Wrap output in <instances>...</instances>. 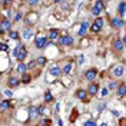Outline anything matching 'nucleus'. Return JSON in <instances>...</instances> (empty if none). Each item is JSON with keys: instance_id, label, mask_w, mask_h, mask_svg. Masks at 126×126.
Segmentation results:
<instances>
[{"instance_id": "nucleus-1", "label": "nucleus", "mask_w": 126, "mask_h": 126, "mask_svg": "<svg viewBox=\"0 0 126 126\" xmlns=\"http://www.w3.org/2000/svg\"><path fill=\"white\" fill-rule=\"evenodd\" d=\"M13 55H15V57L17 59V60L23 62L24 59H26V56H27V52H26L24 46H22V45H17V46L15 47V52H13Z\"/></svg>"}, {"instance_id": "nucleus-2", "label": "nucleus", "mask_w": 126, "mask_h": 126, "mask_svg": "<svg viewBox=\"0 0 126 126\" xmlns=\"http://www.w3.org/2000/svg\"><path fill=\"white\" fill-rule=\"evenodd\" d=\"M34 45L37 49H45L47 45V36H37L36 37V42H34Z\"/></svg>"}, {"instance_id": "nucleus-3", "label": "nucleus", "mask_w": 126, "mask_h": 126, "mask_svg": "<svg viewBox=\"0 0 126 126\" xmlns=\"http://www.w3.org/2000/svg\"><path fill=\"white\" fill-rule=\"evenodd\" d=\"M102 26H103V19L102 17H97L96 20H94V23L92 24V27H90V30L94 32V33H97V32L102 29Z\"/></svg>"}, {"instance_id": "nucleus-4", "label": "nucleus", "mask_w": 126, "mask_h": 126, "mask_svg": "<svg viewBox=\"0 0 126 126\" xmlns=\"http://www.w3.org/2000/svg\"><path fill=\"white\" fill-rule=\"evenodd\" d=\"M10 26H12L10 20L6 19V17H3V19H1V24H0V33L3 34L6 30H10Z\"/></svg>"}, {"instance_id": "nucleus-5", "label": "nucleus", "mask_w": 126, "mask_h": 126, "mask_svg": "<svg viewBox=\"0 0 126 126\" xmlns=\"http://www.w3.org/2000/svg\"><path fill=\"white\" fill-rule=\"evenodd\" d=\"M73 37L72 36H62V37H59V43L63 45V46H72L73 45Z\"/></svg>"}, {"instance_id": "nucleus-6", "label": "nucleus", "mask_w": 126, "mask_h": 126, "mask_svg": "<svg viewBox=\"0 0 126 126\" xmlns=\"http://www.w3.org/2000/svg\"><path fill=\"white\" fill-rule=\"evenodd\" d=\"M97 76V70L96 69H89V70L85 73V78L89 80V82H92V80H94V78Z\"/></svg>"}, {"instance_id": "nucleus-7", "label": "nucleus", "mask_w": 126, "mask_h": 126, "mask_svg": "<svg viewBox=\"0 0 126 126\" xmlns=\"http://www.w3.org/2000/svg\"><path fill=\"white\" fill-rule=\"evenodd\" d=\"M110 23H112V27H115V29H120V27L123 26L122 19H119V17H113V19L110 20Z\"/></svg>"}, {"instance_id": "nucleus-8", "label": "nucleus", "mask_w": 126, "mask_h": 126, "mask_svg": "<svg viewBox=\"0 0 126 126\" xmlns=\"http://www.w3.org/2000/svg\"><path fill=\"white\" fill-rule=\"evenodd\" d=\"M123 46H125L123 40L116 39L115 42H113V47H115V50H118V52H122V50H123Z\"/></svg>"}, {"instance_id": "nucleus-9", "label": "nucleus", "mask_w": 126, "mask_h": 126, "mask_svg": "<svg viewBox=\"0 0 126 126\" xmlns=\"http://www.w3.org/2000/svg\"><path fill=\"white\" fill-rule=\"evenodd\" d=\"M76 97H78V99H80V100H86L87 90H83V89H79V90H76Z\"/></svg>"}, {"instance_id": "nucleus-10", "label": "nucleus", "mask_w": 126, "mask_h": 126, "mask_svg": "<svg viewBox=\"0 0 126 126\" xmlns=\"http://www.w3.org/2000/svg\"><path fill=\"white\" fill-rule=\"evenodd\" d=\"M97 90H99V87H97L96 83H89V86H87V93L96 94V93H97Z\"/></svg>"}, {"instance_id": "nucleus-11", "label": "nucleus", "mask_w": 126, "mask_h": 126, "mask_svg": "<svg viewBox=\"0 0 126 126\" xmlns=\"http://www.w3.org/2000/svg\"><path fill=\"white\" fill-rule=\"evenodd\" d=\"M123 70H125V67H123L122 64H119V66H116V67L113 69V75H115L116 78H120V76L123 75Z\"/></svg>"}, {"instance_id": "nucleus-12", "label": "nucleus", "mask_w": 126, "mask_h": 126, "mask_svg": "<svg viewBox=\"0 0 126 126\" xmlns=\"http://www.w3.org/2000/svg\"><path fill=\"white\" fill-rule=\"evenodd\" d=\"M63 70L59 66H52V67H50V75H52V76H56V78H57V76H60Z\"/></svg>"}, {"instance_id": "nucleus-13", "label": "nucleus", "mask_w": 126, "mask_h": 126, "mask_svg": "<svg viewBox=\"0 0 126 126\" xmlns=\"http://www.w3.org/2000/svg\"><path fill=\"white\" fill-rule=\"evenodd\" d=\"M20 82H22V80H20V79H17V78H15V76H12V78L9 79V86L10 87H16V86H19V83H20Z\"/></svg>"}, {"instance_id": "nucleus-14", "label": "nucleus", "mask_w": 126, "mask_h": 126, "mask_svg": "<svg viewBox=\"0 0 126 126\" xmlns=\"http://www.w3.org/2000/svg\"><path fill=\"white\" fill-rule=\"evenodd\" d=\"M22 36H23V39L30 40L32 36H33V30H32V29H23V32H22Z\"/></svg>"}, {"instance_id": "nucleus-15", "label": "nucleus", "mask_w": 126, "mask_h": 126, "mask_svg": "<svg viewBox=\"0 0 126 126\" xmlns=\"http://www.w3.org/2000/svg\"><path fill=\"white\" fill-rule=\"evenodd\" d=\"M87 27H89V23H87V22H83V23L80 24V29H79V36H85V34H86Z\"/></svg>"}, {"instance_id": "nucleus-16", "label": "nucleus", "mask_w": 126, "mask_h": 126, "mask_svg": "<svg viewBox=\"0 0 126 126\" xmlns=\"http://www.w3.org/2000/svg\"><path fill=\"white\" fill-rule=\"evenodd\" d=\"M125 94H126V85L125 83H122V85L118 87V96L119 97H123Z\"/></svg>"}, {"instance_id": "nucleus-17", "label": "nucleus", "mask_w": 126, "mask_h": 126, "mask_svg": "<svg viewBox=\"0 0 126 126\" xmlns=\"http://www.w3.org/2000/svg\"><path fill=\"white\" fill-rule=\"evenodd\" d=\"M39 108H30V118H39Z\"/></svg>"}, {"instance_id": "nucleus-18", "label": "nucleus", "mask_w": 126, "mask_h": 126, "mask_svg": "<svg viewBox=\"0 0 126 126\" xmlns=\"http://www.w3.org/2000/svg\"><path fill=\"white\" fill-rule=\"evenodd\" d=\"M119 15L120 16H125V13H126V3L125 1H122V3H120V4H119Z\"/></svg>"}, {"instance_id": "nucleus-19", "label": "nucleus", "mask_w": 126, "mask_h": 126, "mask_svg": "<svg viewBox=\"0 0 126 126\" xmlns=\"http://www.w3.org/2000/svg\"><path fill=\"white\" fill-rule=\"evenodd\" d=\"M26 70H27V66H26L23 62H20L19 66H17V72H19V73H26Z\"/></svg>"}, {"instance_id": "nucleus-20", "label": "nucleus", "mask_w": 126, "mask_h": 126, "mask_svg": "<svg viewBox=\"0 0 126 126\" xmlns=\"http://www.w3.org/2000/svg\"><path fill=\"white\" fill-rule=\"evenodd\" d=\"M49 37H50L52 40H56L57 37H59V32L56 30V29H52L50 33H49Z\"/></svg>"}, {"instance_id": "nucleus-21", "label": "nucleus", "mask_w": 126, "mask_h": 126, "mask_svg": "<svg viewBox=\"0 0 126 126\" xmlns=\"http://www.w3.org/2000/svg\"><path fill=\"white\" fill-rule=\"evenodd\" d=\"M36 62H37V64H40V66H45V64H46V57H45V56H40V57H37V60H36Z\"/></svg>"}, {"instance_id": "nucleus-22", "label": "nucleus", "mask_w": 126, "mask_h": 126, "mask_svg": "<svg viewBox=\"0 0 126 126\" xmlns=\"http://www.w3.org/2000/svg\"><path fill=\"white\" fill-rule=\"evenodd\" d=\"M52 100H53L52 93H50V92H46V93H45V102H52Z\"/></svg>"}, {"instance_id": "nucleus-23", "label": "nucleus", "mask_w": 126, "mask_h": 126, "mask_svg": "<svg viewBox=\"0 0 126 126\" xmlns=\"http://www.w3.org/2000/svg\"><path fill=\"white\" fill-rule=\"evenodd\" d=\"M62 70H63V73H66V75H67V73H70V70H72V64H70V63H67V64H66V66H64V67L62 69Z\"/></svg>"}, {"instance_id": "nucleus-24", "label": "nucleus", "mask_w": 126, "mask_h": 126, "mask_svg": "<svg viewBox=\"0 0 126 126\" xmlns=\"http://www.w3.org/2000/svg\"><path fill=\"white\" fill-rule=\"evenodd\" d=\"M100 13H102V10H100V9H97V7L92 9V15L96 16V17H99V15H100Z\"/></svg>"}, {"instance_id": "nucleus-25", "label": "nucleus", "mask_w": 126, "mask_h": 126, "mask_svg": "<svg viewBox=\"0 0 126 126\" xmlns=\"http://www.w3.org/2000/svg\"><path fill=\"white\" fill-rule=\"evenodd\" d=\"M30 75H26V73H23V78H22V82H23V83H29V82H30Z\"/></svg>"}, {"instance_id": "nucleus-26", "label": "nucleus", "mask_w": 126, "mask_h": 126, "mask_svg": "<svg viewBox=\"0 0 126 126\" xmlns=\"http://www.w3.org/2000/svg\"><path fill=\"white\" fill-rule=\"evenodd\" d=\"M9 106H10V102H9V100H3V102H1V110H6Z\"/></svg>"}, {"instance_id": "nucleus-27", "label": "nucleus", "mask_w": 126, "mask_h": 126, "mask_svg": "<svg viewBox=\"0 0 126 126\" xmlns=\"http://www.w3.org/2000/svg\"><path fill=\"white\" fill-rule=\"evenodd\" d=\"M94 7H97V9H100V10H103V7H105V4H103L102 1L99 0V1H96V4H94Z\"/></svg>"}, {"instance_id": "nucleus-28", "label": "nucleus", "mask_w": 126, "mask_h": 126, "mask_svg": "<svg viewBox=\"0 0 126 126\" xmlns=\"http://www.w3.org/2000/svg\"><path fill=\"white\" fill-rule=\"evenodd\" d=\"M10 37H12V39H19V33H17V32H10Z\"/></svg>"}, {"instance_id": "nucleus-29", "label": "nucleus", "mask_w": 126, "mask_h": 126, "mask_svg": "<svg viewBox=\"0 0 126 126\" xmlns=\"http://www.w3.org/2000/svg\"><path fill=\"white\" fill-rule=\"evenodd\" d=\"M50 125V122H49V120H45V119H42V120H40V126H49Z\"/></svg>"}, {"instance_id": "nucleus-30", "label": "nucleus", "mask_w": 126, "mask_h": 126, "mask_svg": "<svg viewBox=\"0 0 126 126\" xmlns=\"http://www.w3.org/2000/svg\"><path fill=\"white\" fill-rule=\"evenodd\" d=\"M105 109H106V103H100V105L97 106V110H99V112H102V110H105Z\"/></svg>"}, {"instance_id": "nucleus-31", "label": "nucleus", "mask_w": 126, "mask_h": 126, "mask_svg": "<svg viewBox=\"0 0 126 126\" xmlns=\"http://www.w3.org/2000/svg\"><path fill=\"white\" fill-rule=\"evenodd\" d=\"M83 126H96V123H94L93 120H87V122H85Z\"/></svg>"}, {"instance_id": "nucleus-32", "label": "nucleus", "mask_w": 126, "mask_h": 126, "mask_svg": "<svg viewBox=\"0 0 126 126\" xmlns=\"http://www.w3.org/2000/svg\"><path fill=\"white\" fill-rule=\"evenodd\" d=\"M29 4L30 6H37L39 4V0H29Z\"/></svg>"}, {"instance_id": "nucleus-33", "label": "nucleus", "mask_w": 126, "mask_h": 126, "mask_svg": "<svg viewBox=\"0 0 126 126\" xmlns=\"http://www.w3.org/2000/svg\"><path fill=\"white\" fill-rule=\"evenodd\" d=\"M116 86H118V83H116V82H109V89H115Z\"/></svg>"}, {"instance_id": "nucleus-34", "label": "nucleus", "mask_w": 126, "mask_h": 126, "mask_svg": "<svg viewBox=\"0 0 126 126\" xmlns=\"http://www.w3.org/2000/svg\"><path fill=\"white\" fill-rule=\"evenodd\" d=\"M0 47H1V50H3V52H7V45H6V43H1V45H0Z\"/></svg>"}, {"instance_id": "nucleus-35", "label": "nucleus", "mask_w": 126, "mask_h": 126, "mask_svg": "<svg viewBox=\"0 0 126 126\" xmlns=\"http://www.w3.org/2000/svg\"><path fill=\"white\" fill-rule=\"evenodd\" d=\"M45 112H46V108H45V106H40V108H39V113H40V116H42V115H43Z\"/></svg>"}, {"instance_id": "nucleus-36", "label": "nucleus", "mask_w": 126, "mask_h": 126, "mask_svg": "<svg viewBox=\"0 0 126 126\" xmlns=\"http://www.w3.org/2000/svg\"><path fill=\"white\" fill-rule=\"evenodd\" d=\"M36 63H37V62H30L29 64H27V69H33V67L36 66Z\"/></svg>"}, {"instance_id": "nucleus-37", "label": "nucleus", "mask_w": 126, "mask_h": 126, "mask_svg": "<svg viewBox=\"0 0 126 126\" xmlns=\"http://www.w3.org/2000/svg\"><path fill=\"white\" fill-rule=\"evenodd\" d=\"M20 19H22V13H17V15H16V17H15V20L17 22V20H20Z\"/></svg>"}, {"instance_id": "nucleus-38", "label": "nucleus", "mask_w": 126, "mask_h": 126, "mask_svg": "<svg viewBox=\"0 0 126 126\" xmlns=\"http://www.w3.org/2000/svg\"><path fill=\"white\" fill-rule=\"evenodd\" d=\"M102 96H108V89H106V87L102 89Z\"/></svg>"}, {"instance_id": "nucleus-39", "label": "nucleus", "mask_w": 126, "mask_h": 126, "mask_svg": "<svg viewBox=\"0 0 126 126\" xmlns=\"http://www.w3.org/2000/svg\"><path fill=\"white\" fill-rule=\"evenodd\" d=\"M4 94H6V96H10V97H12V90H4Z\"/></svg>"}, {"instance_id": "nucleus-40", "label": "nucleus", "mask_w": 126, "mask_h": 126, "mask_svg": "<svg viewBox=\"0 0 126 126\" xmlns=\"http://www.w3.org/2000/svg\"><path fill=\"white\" fill-rule=\"evenodd\" d=\"M3 4H4V6H9V4H12V0H4V1H3Z\"/></svg>"}, {"instance_id": "nucleus-41", "label": "nucleus", "mask_w": 126, "mask_h": 126, "mask_svg": "<svg viewBox=\"0 0 126 126\" xmlns=\"http://www.w3.org/2000/svg\"><path fill=\"white\" fill-rule=\"evenodd\" d=\"M83 59H85V57H83V56H80V57H79V59H78V62H79V64H82V63L85 62V60H83Z\"/></svg>"}, {"instance_id": "nucleus-42", "label": "nucleus", "mask_w": 126, "mask_h": 126, "mask_svg": "<svg viewBox=\"0 0 126 126\" xmlns=\"http://www.w3.org/2000/svg\"><path fill=\"white\" fill-rule=\"evenodd\" d=\"M122 40H123V43H125V45H126V34H125V36H123V39H122Z\"/></svg>"}, {"instance_id": "nucleus-43", "label": "nucleus", "mask_w": 126, "mask_h": 126, "mask_svg": "<svg viewBox=\"0 0 126 126\" xmlns=\"http://www.w3.org/2000/svg\"><path fill=\"white\" fill-rule=\"evenodd\" d=\"M56 3H60V1H62V0H55Z\"/></svg>"}, {"instance_id": "nucleus-44", "label": "nucleus", "mask_w": 126, "mask_h": 126, "mask_svg": "<svg viewBox=\"0 0 126 126\" xmlns=\"http://www.w3.org/2000/svg\"><path fill=\"white\" fill-rule=\"evenodd\" d=\"M100 126H108V125H100Z\"/></svg>"}, {"instance_id": "nucleus-45", "label": "nucleus", "mask_w": 126, "mask_h": 126, "mask_svg": "<svg viewBox=\"0 0 126 126\" xmlns=\"http://www.w3.org/2000/svg\"><path fill=\"white\" fill-rule=\"evenodd\" d=\"M39 126H40V125H39Z\"/></svg>"}]
</instances>
